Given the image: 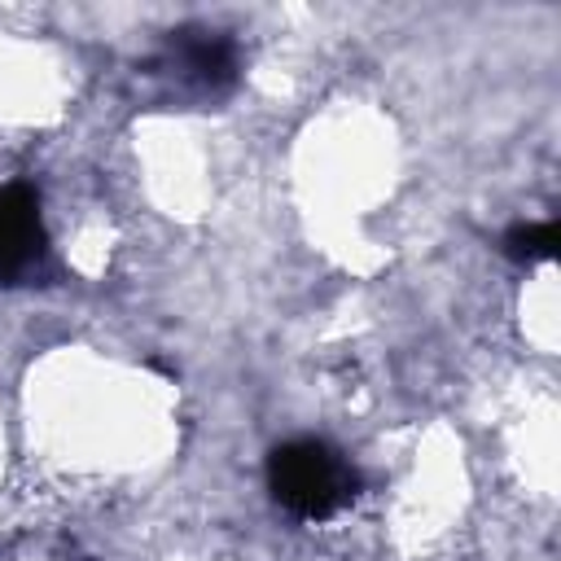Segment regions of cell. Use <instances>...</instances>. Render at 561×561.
<instances>
[{
    "mask_svg": "<svg viewBox=\"0 0 561 561\" xmlns=\"http://www.w3.org/2000/svg\"><path fill=\"white\" fill-rule=\"evenodd\" d=\"M272 486L298 517H329L351 500V469L320 443H294L272 460Z\"/></svg>",
    "mask_w": 561,
    "mask_h": 561,
    "instance_id": "1",
    "label": "cell"
},
{
    "mask_svg": "<svg viewBox=\"0 0 561 561\" xmlns=\"http://www.w3.org/2000/svg\"><path fill=\"white\" fill-rule=\"evenodd\" d=\"M39 206L26 188H0V276H22L39 263Z\"/></svg>",
    "mask_w": 561,
    "mask_h": 561,
    "instance_id": "2",
    "label": "cell"
}]
</instances>
